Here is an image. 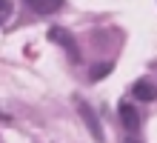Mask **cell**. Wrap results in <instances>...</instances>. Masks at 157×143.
Segmentation results:
<instances>
[{"label": "cell", "instance_id": "obj_1", "mask_svg": "<svg viewBox=\"0 0 157 143\" xmlns=\"http://www.w3.org/2000/svg\"><path fill=\"white\" fill-rule=\"evenodd\" d=\"M77 112H80V117H83V123L89 126V132H91V137H94L97 143H103V126H100V120H97V114H94V109L89 106V103H77Z\"/></svg>", "mask_w": 157, "mask_h": 143}, {"label": "cell", "instance_id": "obj_2", "mask_svg": "<svg viewBox=\"0 0 157 143\" xmlns=\"http://www.w3.org/2000/svg\"><path fill=\"white\" fill-rule=\"evenodd\" d=\"M49 40L60 43L63 49L69 52V57H71V60H80V52H77V46H75V40L69 37V32H66V29H52V32H49Z\"/></svg>", "mask_w": 157, "mask_h": 143}, {"label": "cell", "instance_id": "obj_6", "mask_svg": "<svg viewBox=\"0 0 157 143\" xmlns=\"http://www.w3.org/2000/svg\"><path fill=\"white\" fill-rule=\"evenodd\" d=\"M109 72H112V63H94V66H91V72H89V77L91 80H103Z\"/></svg>", "mask_w": 157, "mask_h": 143}, {"label": "cell", "instance_id": "obj_4", "mask_svg": "<svg viewBox=\"0 0 157 143\" xmlns=\"http://www.w3.org/2000/svg\"><path fill=\"white\" fill-rule=\"evenodd\" d=\"M132 94H134L137 100H157V86L149 83V80H137L134 89H132Z\"/></svg>", "mask_w": 157, "mask_h": 143}, {"label": "cell", "instance_id": "obj_8", "mask_svg": "<svg viewBox=\"0 0 157 143\" xmlns=\"http://www.w3.org/2000/svg\"><path fill=\"white\" fill-rule=\"evenodd\" d=\"M126 143H140V140H134V137H128V140H126Z\"/></svg>", "mask_w": 157, "mask_h": 143}, {"label": "cell", "instance_id": "obj_7", "mask_svg": "<svg viewBox=\"0 0 157 143\" xmlns=\"http://www.w3.org/2000/svg\"><path fill=\"white\" fill-rule=\"evenodd\" d=\"M9 14H12V0H0V26L9 20Z\"/></svg>", "mask_w": 157, "mask_h": 143}, {"label": "cell", "instance_id": "obj_3", "mask_svg": "<svg viewBox=\"0 0 157 143\" xmlns=\"http://www.w3.org/2000/svg\"><path fill=\"white\" fill-rule=\"evenodd\" d=\"M120 123H123L128 132L140 129V112H137L132 103H120Z\"/></svg>", "mask_w": 157, "mask_h": 143}, {"label": "cell", "instance_id": "obj_5", "mask_svg": "<svg viewBox=\"0 0 157 143\" xmlns=\"http://www.w3.org/2000/svg\"><path fill=\"white\" fill-rule=\"evenodd\" d=\"M26 6L32 12H37V14H52V12H57L63 6V0H26Z\"/></svg>", "mask_w": 157, "mask_h": 143}]
</instances>
